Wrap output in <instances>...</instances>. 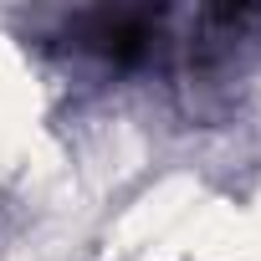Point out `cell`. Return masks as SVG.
I'll list each match as a JSON object with an SVG mask.
<instances>
[{"mask_svg": "<svg viewBox=\"0 0 261 261\" xmlns=\"http://www.w3.org/2000/svg\"><path fill=\"white\" fill-rule=\"evenodd\" d=\"M164 21H169V11L102 6V11H77L62 36H67L77 51H92V57L118 62V67H134V62H149V57L164 46Z\"/></svg>", "mask_w": 261, "mask_h": 261, "instance_id": "6da1fadb", "label": "cell"}]
</instances>
